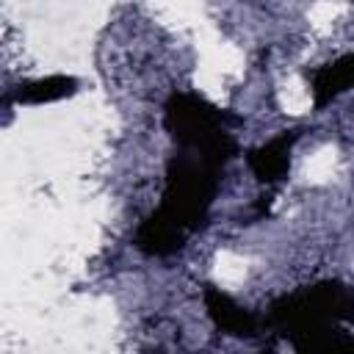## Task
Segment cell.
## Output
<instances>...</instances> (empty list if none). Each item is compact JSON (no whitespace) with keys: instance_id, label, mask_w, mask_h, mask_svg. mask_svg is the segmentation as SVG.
Returning a JSON list of instances; mask_svg holds the SVG:
<instances>
[{"instance_id":"obj_1","label":"cell","mask_w":354,"mask_h":354,"mask_svg":"<svg viewBox=\"0 0 354 354\" xmlns=\"http://www.w3.org/2000/svg\"><path fill=\"white\" fill-rule=\"evenodd\" d=\"M343 324H354V285L340 279L282 293L263 318V326L296 351H354V337L340 332Z\"/></svg>"},{"instance_id":"obj_2","label":"cell","mask_w":354,"mask_h":354,"mask_svg":"<svg viewBox=\"0 0 354 354\" xmlns=\"http://www.w3.org/2000/svg\"><path fill=\"white\" fill-rule=\"evenodd\" d=\"M243 119L227 108L213 105L194 91H171L163 102V127L177 149H191L207 158L210 163L227 169V163L241 155V147L232 136Z\"/></svg>"},{"instance_id":"obj_3","label":"cell","mask_w":354,"mask_h":354,"mask_svg":"<svg viewBox=\"0 0 354 354\" xmlns=\"http://www.w3.org/2000/svg\"><path fill=\"white\" fill-rule=\"evenodd\" d=\"M224 169L191 149H177L166 160V185L160 205L152 210L158 218L171 224L180 235L191 238L207 221Z\"/></svg>"},{"instance_id":"obj_4","label":"cell","mask_w":354,"mask_h":354,"mask_svg":"<svg viewBox=\"0 0 354 354\" xmlns=\"http://www.w3.org/2000/svg\"><path fill=\"white\" fill-rule=\"evenodd\" d=\"M202 304L207 318L213 321V326L221 335L230 337H257L263 329V321L243 304H238L230 293H224L216 285H205L202 288Z\"/></svg>"},{"instance_id":"obj_5","label":"cell","mask_w":354,"mask_h":354,"mask_svg":"<svg viewBox=\"0 0 354 354\" xmlns=\"http://www.w3.org/2000/svg\"><path fill=\"white\" fill-rule=\"evenodd\" d=\"M299 136H301V130H282L274 138H268L266 144L252 147L246 152V166L257 177L260 185L277 188L288 177V171H290V152H293Z\"/></svg>"},{"instance_id":"obj_6","label":"cell","mask_w":354,"mask_h":354,"mask_svg":"<svg viewBox=\"0 0 354 354\" xmlns=\"http://www.w3.org/2000/svg\"><path fill=\"white\" fill-rule=\"evenodd\" d=\"M348 88H354V53H346L313 72V77H310L313 108L324 111Z\"/></svg>"},{"instance_id":"obj_7","label":"cell","mask_w":354,"mask_h":354,"mask_svg":"<svg viewBox=\"0 0 354 354\" xmlns=\"http://www.w3.org/2000/svg\"><path fill=\"white\" fill-rule=\"evenodd\" d=\"M77 91V77L72 75H47L39 80H28L19 83L6 102H17V105H44V102H58L66 100Z\"/></svg>"}]
</instances>
